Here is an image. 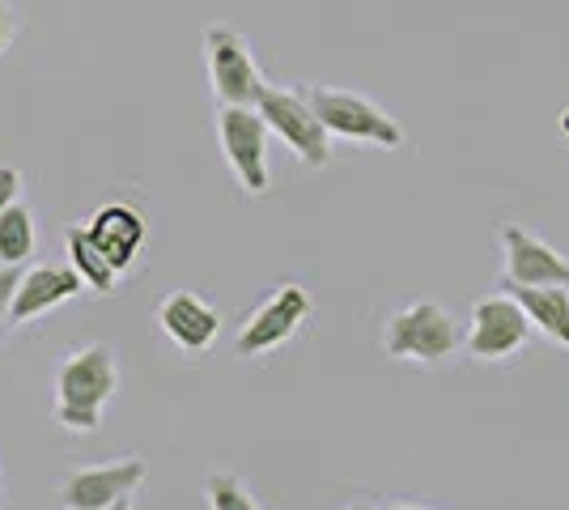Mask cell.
<instances>
[{
  "instance_id": "6da1fadb",
  "label": "cell",
  "mask_w": 569,
  "mask_h": 510,
  "mask_svg": "<svg viewBox=\"0 0 569 510\" xmlns=\"http://www.w3.org/2000/svg\"><path fill=\"white\" fill-rule=\"evenodd\" d=\"M119 391V358L111 344H81L56 370V421L72 434H94Z\"/></svg>"
},
{
  "instance_id": "7a4b0ae2",
  "label": "cell",
  "mask_w": 569,
  "mask_h": 510,
  "mask_svg": "<svg viewBox=\"0 0 569 510\" xmlns=\"http://www.w3.org/2000/svg\"><path fill=\"white\" fill-rule=\"evenodd\" d=\"M463 349V332L442 302H408L382 328V353L396 362L438 366Z\"/></svg>"
},
{
  "instance_id": "3957f363",
  "label": "cell",
  "mask_w": 569,
  "mask_h": 510,
  "mask_svg": "<svg viewBox=\"0 0 569 510\" xmlns=\"http://www.w3.org/2000/svg\"><path fill=\"white\" fill-rule=\"evenodd\" d=\"M302 98L310 102V111L319 116V123L345 137V141H361V146H382L400 149L408 137L396 116H387L379 102H370L366 94H349V90H332V86H307Z\"/></svg>"
},
{
  "instance_id": "277c9868",
  "label": "cell",
  "mask_w": 569,
  "mask_h": 510,
  "mask_svg": "<svg viewBox=\"0 0 569 510\" xmlns=\"http://www.w3.org/2000/svg\"><path fill=\"white\" fill-rule=\"evenodd\" d=\"M256 111L268 123L272 137H281L284 146L293 149V158L310 170H323L332 162V132L319 123V116L310 111V102L302 90H281V86H263V94L256 98Z\"/></svg>"
},
{
  "instance_id": "5b68a950",
  "label": "cell",
  "mask_w": 569,
  "mask_h": 510,
  "mask_svg": "<svg viewBox=\"0 0 569 510\" xmlns=\"http://www.w3.org/2000/svg\"><path fill=\"white\" fill-rule=\"evenodd\" d=\"M268 123L260 120L256 107H234L217 102V146L234 170L238 188L247 196H263L272 174H268Z\"/></svg>"
},
{
  "instance_id": "8992f818",
  "label": "cell",
  "mask_w": 569,
  "mask_h": 510,
  "mask_svg": "<svg viewBox=\"0 0 569 510\" xmlns=\"http://www.w3.org/2000/svg\"><path fill=\"white\" fill-rule=\"evenodd\" d=\"M204 64H209V86L217 102H234V107H256L263 94V73L251 56V43L238 34L234 26H204Z\"/></svg>"
},
{
  "instance_id": "52a82bcc",
  "label": "cell",
  "mask_w": 569,
  "mask_h": 510,
  "mask_svg": "<svg viewBox=\"0 0 569 510\" xmlns=\"http://www.w3.org/2000/svg\"><path fill=\"white\" fill-rule=\"evenodd\" d=\"M527 340H531V319H527L515 293L476 298L472 319H468V337H463V349L472 353L476 362H506L519 349H527Z\"/></svg>"
},
{
  "instance_id": "ba28073f",
  "label": "cell",
  "mask_w": 569,
  "mask_h": 510,
  "mask_svg": "<svg viewBox=\"0 0 569 510\" xmlns=\"http://www.w3.org/2000/svg\"><path fill=\"white\" fill-rule=\"evenodd\" d=\"M310 311H315V302H310L307 286H298V281L277 286V290L268 293L260 307L251 311V319L242 323V332H238V340H234L238 358H263V353L281 349L284 340L298 337V328L310 319Z\"/></svg>"
},
{
  "instance_id": "9c48e42d",
  "label": "cell",
  "mask_w": 569,
  "mask_h": 510,
  "mask_svg": "<svg viewBox=\"0 0 569 510\" xmlns=\"http://www.w3.org/2000/svg\"><path fill=\"white\" fill-rule=\"evenodd\" d=\"M144 486V460H116L72 468L60 481V507L69 510H123Z\"/></svg>"
},
{
  "instance_id": "30bf717a",
  "label": "cell",
  "mask_w": 569,
  "mask_h": 510,
  "mask_svg": "<svg viewBox=\"0 0 569 510\" xmlns=\"http://www.w3.org/2000/svg\"><path fill=\"white\" fill-rule=\"evenodd\" d=\"M501 286H569V256L522 226H501Z\"/></svg>"
},
{
  "instance_id": "8fae6325",
  "label": "cell",
  "mask_w": 569,
  "mask_h": 510,
  "mask_svg": "<svg viewBox=\"0 0 569 510\" xmlns=\"http://www.w3.org/2000/svg\"><path fill=\"white\" fill-rule=\"evenodd\" d=\"M158 328H162V337L174 349H183V353L196 358V353L213 349L217 332H221V316H217V307H209L200 293L174 290L158 302Z\"/></svg>"
},
{
  "instance_id": "7c38bea8",
  "label": "cell",
  "mask_w": 569,
  "mask_h": 510,
  "mask_svg": "<svg viewBox=\"0 0 569 510\" xmlns=\"http://www.w3.org/2000/svg\"><path fill=\"white\" fill-rule=\"evenodd\" d=\"M86 290L81 272L72 264H34L22 268V281L13 290V307H9V323H30V319L48 316L51 307L72 302Z\"/></svg>"
},
{
  "instance_id": "4fadbf2b",
  "label": "cell",
  "mask_w": 569,
  "mask_h": 510,
  "mask_svg": "<svg viewBox=\"0 0 569 510\" xmlns=\"http://www.w3.org/2000/svg\"><path fill=\"white\" fill-rule=\"evenodd\" d=\"M86 230H90V239L98 243V251H102L119 272H128V268L137 264L144 239H149V226H144V218L132 204H102L94 218L86 221Z\"/></svg>"
},
{
  "instance_id": "5bb4252c",
  "label": "cell",
  "mask_w": 569,
  "mask_h": 510,
  "mask_svg": "<svg viewBox=\"0 0 569 510\" xmlns=\"http://www.w3.org/2000/svg\"><path fill=\"white\" fill-rule=\"evenodd\" d=\"M510 293L531 319V332H545L552 344L569 349V286H527Z\"/></svg>"
},
{
  "instance_id": "9a60e30c",
  "label": "cell",
  "mask_w": 569,
  "mask_h": 510,
  "mask_svg": "<svg viewBox=\"0 0 569 510\" xmlns=\"http://www.w3.org/2000/svg\"><path fill=\"white\" fill-rule=\"evenodd\" d=\"M64 243H69V264L81 272L86 290H98V293L119 290V268L98 251V243L90 239V230H86V226H72L69 234H64Z\"/></svg>"
},
{
  "instance_id": "2e32d148",
  "label": "cell",
  "mask_w": 569,
  "mask_h": 510,
  "mask_svg": "<svg viewBox=\"0 0 569 510\" xmlns=\"http://www.w3.org/2000/svg\"><path fill=\"white\" fill-rule=\"evenodd\" d=\"M39 247V230H34V213L26 204H4L0 209V264H26Z\"/></svg>"
},
{
  "instance_id": "e0dca14e",
  "label": "cell",
  "mask_w": 569,
  "mask_h": 510,
  "mask_svg": "<svg viewBox=\"0 0 569 510\" xmlns=\"http://www.w3.org/2000/svg\"><path fill=\"white\" fill-rule=\"evenodd\" d=\"M204 502L213 510H256L260 502H256V493H251V486L242 481V477H234V472H217V477H209L204 481Z\"/></svg>"
},
{
  "instance_id": "ac0fdd59",
  "label": "cell",
  "mask_w": 569,
  "mask_h": 510,
  "mask_svg": "<svg viewBox=\"0 0 569 510\" xmlns=\"http://www.w3.org/2000/svg\"><path fill=\"white\" fill-rule=\"evenodd\" d=\"M26 264H0V323H9V307H13V290L22 281Z\"/></svg>"
},
{
  "instance_id": "d6986e66",
  "label": "cell",
  "mask_w": 569,
  "mask_h": 510,
  "mask_svg": "<svg viewBox=\"0 0 569 510\" xmlns=\"http://www.w3.org/2000/svg\"><path fill=\"white\" fill-rule=\"evenodd\" d=\"M13 34H18V9H13L9 0H0V56L9 51Z\"/></svg>"
},
{
  "instance_id": "ffe728a7",
  "label": "cell",
  "mask_w": 569,
  "mask_h": 510,
  "mask_svg": "<svg viewBox=\"0 0 569 510\" xmlns=\"http://www.w3.org/2000/svg\"><path fill=\"white\" fill-rule=\"evenodd\" d=\"M18 196H22V174H18L13 167H0V209L13 204Z\"/></svg>"
},
{
  "instance_id": "44dd1931",
  "label": "cell",
  "mask_w": 569,
  "mask_h": 510,
  "mask_svg": "<svg viewBox=\"0 0 569 510\" xmlns=\"http://www.w3.org/2000/svg\"><path fill=\"white\" fill-rule=\"evenodd\" d=\"M566 132H569V111H566Z\"/></svg>"
}]
</instances>
